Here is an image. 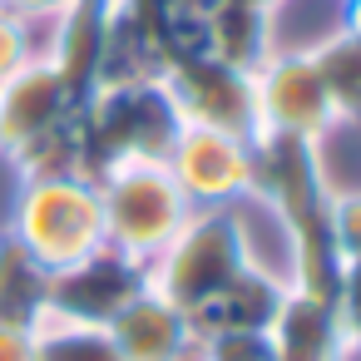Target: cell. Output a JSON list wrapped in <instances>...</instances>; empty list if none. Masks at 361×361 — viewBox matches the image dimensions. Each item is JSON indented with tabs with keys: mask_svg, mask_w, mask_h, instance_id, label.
Here are the masks:
<instances>
[{
	"mask_svg": "<svg viewBox=\"0 0 361 361\" xmlns=\"http://www.w3.org/2000/svg\"><path fill=\"white\" fill-rule=\"evenodd\" d=\"M178 134H183V119H178V104L159 75L99 85L80 104L85 178L94 183L114 164H169Z\"/></svg>",
	"mask_w": 361,
	"mask_h": 361,
	"instance_id": "6da1fadb",
	"label": "cell"
},
{
	"mask_svg": "<svg viewBox=\"0 0 361 361\" xmlns=\"http://www.w3.org/2000/svg\"><path fill=\"white\" fill-rule=\"evenodd\" d=\"M94 188L104 208V243L144 267L173 243V233L193 213L169 164H114L94 178Z\"/></svg>",
	"mask_w": 361,
	"mask_h": 361,
	"instance_id": "7a4b0ae2",
	"label": "cell"
},
{
	"mask_svg": "<svg viewBox=\"0 0 361 361\" xmlns=\"http://www.w3.org/2000/svg\"><path fill=\"white\" fill-rule=\"evenodd\" d=\"M50 272L94 257L104 243V208L90 178H30L20 183L6 223Z\"/></svg>",
	"mask_w": 361,
	"mask_h": 361,
	"instance_id": "3957f363",
	"label": "cell"
},
{
	"mask_svg": "<svg viewBox=\"0 0 361 361\" xmlns=\"http://www.w3.org/2000/svg\"><path fill=\"white\" fill-rule=\"evenodd\" d=\"M247 267V247L233 208H193L173 243L149 262V292L173 302L178 312H198Z\"/></svg>",
	"mask_w": 361,
	"mask_h": 361,
	"instance_id": "277c9868",
	"label": "cell"
},
{
	"mask_svg": "<svg viewBox=\"0 0 361 361\" xmlns=\"http://www.w3.org/2000/svg\"><path fill=\"white\" fill-rule=\"evenodd\" d=\"M159 80L169 85V94H173L183 124L223 129V134H238V139H247V144L262 134L252 70H238V65H228V60H218V55L208 50V55H188V60L164 65Z\"/></svg>",
	"mask_w": 361,
	"mask_h": 361,
	"instance_id": "5b68a950",
	"label": "cell"
},
{
	"mask_svg": "<svg viewBox=\"0 0 361 361\" xmlns=\"http://www.w3.org/2000/svg\"><path fill=\"white\" fill-rule=\"evenodd\" d=\"M252 85H257V119H262V134H297V139H312L322 144L331 129H336V109L326 99V85L317 75V60L312 50H287L277 45L257 70H252Z\"/></svg>",
	"mask_w": 361,
	"mask_h": 361,
	"instance_id": "8992f818",
	"label": "cell"
},
{
	"mask_svg": "<svg viewBox=\"0 0 361 361\" xmlns=\"http://www.w3.org/2000/svg\"><path fill=\"white\" fill-rule=\"evenodd\" d=\"M252 198H262L287 223V233L307 218H322L331 198L322 144L297 139V134H257L252 139Z\"/></svg>",
	"mask_w": 361,
	"mask_h": 361,
	"instance_id": "52a82bcc",
	"label": "cell"
},
{
	"mask_svg": "<svg viewBox=\"0 0 361 361\" xmlns=\"http://www.w3.org/2000/svg\"><path fill=\"white\" fill-rule=\"evenodd\" d=\"M169 173L193 208H233L252 193V144L223 129L183 124L169 154Z\"/></svg>",
	"mask_w": 361,
	"mask_h": 361,
	"instance_id": "ba28073f",
	"label": "cell"
},
{
	"mask_svg": "<svg viewBox=\"0 0 361 361\" xmlns=\"http://www.w3.org/2000/svg\"><path fill=\"white\" fill-rule=\"evenodd\" d=\"M149 287V267L114 252V247H99L94 257L65 267L50 277V312L55 317H70V322H94V326H109L139 292Z\"/></svg>",
	"mask_w": 361,
	"mask_h": 361,
	"instance_id": "9c48e42d",
	"label": "cell"
},
{
	"mask_svg": "<svg viewBox=\"0 0 361 361\" xmlns=\"http://www.w3.org/2000/svg\"><path fill=\"white\" fill-rule=\"evenodd\" d=\"M75 114H80V99L70 94L60 70L45 55L25 60L16 75L0 80V159H16L30 139L70 124Z\"/></svg>",
	"mask_w": 361,
	"mask_h": 361,
	"instance_id": "30bf717a",
	"label": "cell"
},
{
	"mask_svg": "<svg viewBox=\"0 0 361 361\" xmlns=\"http://www.w3.org/2000/svg\"><path fill=\"white\" fill-rule=\"evenodd\" d=\"M109 11H114V0H70V6L45 25L50 35H45V45H40V55L60 70V80L70 85V94H75L80 104L99 90Z\"/></svg>",
	"mask_w": 361,
	"mask_h": 361,
	"instance_id": "8fae6325",
	"label": "cell"
},
{
	"mask_svg": "<svg viewBox=\"0 0 361 361\" xmlns=\"http://www.w3.org/2000/svg\"><path fill=\"white\" fill-rule=\"evenodd\" d=\"M109 336L124 361H203V336L193 331V317L149 287L109 322Z\"/></svg>",
	"mask_w": 361,
	"mask_h": 361,
	"instance_id": "7c38bea8",
	"label": "cell"
},
{
	"mask_svg": "<svg viewBox=\"0 0 361 361\" xmlns=\"http://www.w3.org/2000/svg\"><path fill=\"white\" fill-rule=\"evenodd\" d=\"M267 346H272V361H351L356 356L336 317V302L307 297L297 287L282 292L277 317L267 326Z\"/></svg>",
	"mask_w": 361,
	"mask_h": 361,
	"instance_id": "4fadbf2b",
	"label": "cell"
},
{
	"mask_svg": "<svg viewBox=\"0 0 361 361\" xmlns=\"http://www.w3.org/2000/svg\"><path fill=\"white\" fill-rule=\"evenodd\" d=\"M287 282L272 277L267 267H243L213 302H203L193 312V331L198 336H218V331H267L272 317H277V302H282Z\"/></svg>",
	"mask_w": 361,
	"mask_h": 361,
	"instance_id": "5bb4252c",
	"label": "cell"
},
{
	"mask_svg": "<svg viewBox=\"0 0 361 361\" xmlns=\"http://www.w3.org/2000/svg\"><path fill=\"white\" fill-rule=\"evenodd\" d=\"M50 267L11 233L0 228V326L35 331L50 317Z\"/></svg>",
	"mask_w": 361,
	"mask_h": 361,
	"instance_id": "9a60e30c",
	"label": "cell"
},
{
	"mask_svg": "<svg viewBox=\"0 0 361 361\" xmlns=\"http://www.w3.org/2000/svg\"><path fill=\"white\" fill-rule=\"evenodd\" d=\"M208 50L238 70H257L272 50H277V35H272V16L262 11H247V6H233V0H218L208 11Z\"/></svg>",
	"mask_w": 361,
	"mask_h": 361,
	"instance_id": "2e32d148",
	"label": "cell"
},
{
	"mask_svg": "<svg viewBox=\"0 0 361 361\" xmlns=\"http://www.w3.org/2000/svg\"><path fill=\"white\" fill-rule=\"evenodd\" d=\"M307 50L317 60V75L326 85V99L336 109V124H361V40L336 25V30H326Z\"/></svg>",
	"mask_w": 361,
	"mask_h": 361,
	"instance_id": "e0dca14e",
	"label": "cell"
},
{
	"mask_svg": "<svg viewBox=\"0 0 361 361\" xmlns=\"http://www.w3.org/2000/svg\"><path fill=\"white\" fill-rule=\"evenodd\" d=\"M35 361H124L114 346L109 326L94 322H70V317H45L35 326Z\"/></svg>",
	"mask_w": 361,
	"mask_h": 361,
	"instance_id": "ac0fdd59",
	"label": "cell"
},
{
	"mask_svg": "<svg viewBox=\"0 0 361 361\" xmlns=\"http://www.w3.org/2000/svg\"><path fill=\"white\" fill-rule=\"evenodd\" d=\"M11 169L20 173V183H30V178H85V154H80V114H75L70 124L50 129V134L30 139V144L11 159Z\"/></svg>",
	"mask_w": 361,
	"mask_h": 361,
	"instance_id": "d6986e66",
	"label": "cell"
},
{
	"mask_svg": "<svg viewBox=\"0 0 361 361\" xmlns=\"http://www.w3.org/2000/svg\"><path fill=\"white\" fill-rule=\"evenodd\" d=\"M35 30H40V25H30L16 6H6V0H0V80L16 75L25 60H35V55H40Z\"/></svg>",
	"mask_w": 361,
	"mask_h": 361,
	"instance_id": "ffe728a7",
	"label": "cell"
},
{
	"mask_svg": "<svg viewBox=\"0 0 361 361\" xmlns=\"http://www.w3.org/2000/svg\"><path fill=\"white\" fill-rule=\"evenodd\" d=\"M326 228L336 238L341 262L361 257V188H331V198H326Z\"/></svg>",
	"mask_w": 361,
	"mask_h": 361,
	"instance_id": "44dd1931",
	"label": "cell"
},
{
	"mask_svg": "<svg viewBox=\"0 0 361 361\" xmlns=\"http://www.w3.org/2000/svg\"><path fill=\"white\" fill-rule=\"evenodd\" d=\"M203 361H272L267 331H218L203 336Z\"/></svg>",
	"mask_w": 361,
	"mask_h": 361,
	"instance_id": "7402d4cb",
	"label": "cell"
},
{
	"mask_svg": "<svg viewBox=\"0 0 361 361\" xmlns=\"http://www.w3.org/2000/svg\"><path fill=\"white\" fill-rule=\"evenodd\" d=\"M336 317L346 326V341L351 351H361V257H351L341 267V282H336Z\"/></svg>",
	"mask_w": 361,
	"mask_h": 361,
	"instance_id": "603a6c76",
	"label": "cell"
},
{
	"mask_svg": "<svg viewBox=\"0 0 361 361\" xmlns=\"http://www.w3.org/2000/svg\"><path fill=\"white\" fill-rule=\"evenodd\" d=\"M0 361H35V331L0 326Z\"/></svg>",
	"mask_w": 361,
	"mask_h": 361,
	"instance_id": "cb8c5ba5",
	"label": "cell"
},
{
	"mask_svg": "<svg viewBox=\"0 0 361 361\" xmlns=\"http://www.w3.org/2000/svg\"><path fill=\"white\" fill-rule=\"evenodd\" d=\"M6 6H16V11H20L30 25H50V20H55V16L70 6V0H6Z\"/></svg>",
	"mask_w": 361,
	"mask_h": 361,
	"instance_id": "d4e9b609",
	"label": "cell"
},
{
	"mask_svg": "<svg viewBox=\"0 0 361 361\" xmlns=\"http://www.w3.org/2000/svg\"><path fill=\"white\" fill-rule=\"evenodd\" d=\"M341 30H351L361 40V0H346V6H341Z\"/></svg>",
	"mask_w": 361,
	"mask_h": 361,
	"instance_id": "484cf974",
	"label": "cell"
},
{
	"mask_svg": "<svg viewBox=\"0 0 361 361\" xmlns=\"http://www.w3.org/2000/svg\"><path fill=\"white\" fill-rule=\"evenodd\" d=\"M233 6H247V11H262V16H277L287 0H233Z\"/></svg>",
	"mask_w": 361,
	"mask_h": 361,
	"instance_id": "4316f807",
	"label": "cell"
},
{
	"mask_svg": "<svg viewBox=\"0 0 361 361\" xmlns=\"http://www.w3.org/2000/svg\"><path fill=\"white\" fill-rule=\"evenodd\" d=\"M188 6H198V11H213V6H218V0H188Z\"/></svg>",
	"mask_w": 361,
	"mask_h": 361,
	"instance_id": "83f0119b",
	"label": "cell"
}]
</instances>
